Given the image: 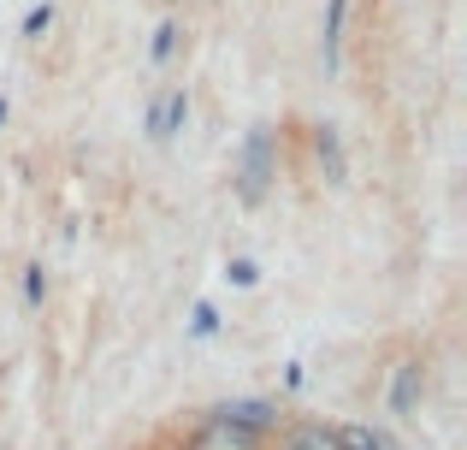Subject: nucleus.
<instances>
[{"label": "nucleus", "mask_w": 467, "mask_h": 450, "mask_svg": "<svg viewBox=\"0 0 467 450\" xmlns=\"http://www.w3.org/2000/svg\"><path fill=\"white\" fill-rule=\"evenodd\" d=\"M273 178H278V154H273V131L266 125H254L249 131V142H243V166H237V196L249 202H266V190H273Z\"/></svg>", "instance_id": "nucleus-1"}, {"label": "nucleus", "mask_w": 467, "mask_h": 450, "mask_svg": "<svg viewBox=\"0 0 467 450\" xmlns=\"http://www.w3.org/2000/svg\"><path fill=\"white\" fill-rule=\"evenodd\" d=\"M202 415L225 421V427H243V433H254V439H273V433L285 427V415H278L273 397H225V403L202 409Z\"/></svg>", "instance_id": "nucleus-2"}, {"label": "nucleus", "mask_w": 467, "mask_h": 450, "mask_svg": "<svg viewBox=\"0 0 467 450\" xmlns=\"http://www.w3.org/2000/svg\"><path fill=\"white\" fill-rule=\"evenodd\" d=\"M178 450H266V439H254V433H243V427H225V421L202 415V421H190V433L178 439Z\"/></svg>", "instance_id": "nucleus-3"}, {"label": "nucleus", "mask_w": 467, "mask_h": 450, "mask_svg": "<svg viewBox=\"0 0 467 450\" xmlns=\"http://www.w3.org/2000/svg\"><path fill=\"white\" fill-rule=\"evenodd\" d=\"M266 450H337V433L331 421H314V415H290L285 427L266 439Z\"/></svg>", "instance_id": "nucleus-4"}, {"label": "nucleus", "mask_w": 467, "mask_h": 450, "mask_svg": "<svg viewBox=\"0 0 467 450\" xmlns=\"http://www.w3.org/2000/svg\"><path fill=\"white\" fill-rule=\"evenodd\" d=\"M420 392H426V361L420 356H402L397 373H390V415H414Z\"/></svg>", "instance_id": "nucleus-5"}, {"label": "nucleus", "mask_w": 467, "mask_h": 450, "mask_svg": "<svg viewBox=\"0 0 467 450\" xmlns=\"http://www.w3.org/2000/svg\"><path fill=\"white\" fill-rule=\"evenodd\" d=\"M183 119H190V95H183V89L160 95V101L149 107V137H154V142L178 137V131H183Z\"/></svg>", "instance_id": "nucleus-6"}, {"label": "nucleus", "mask_w": 467, "mask_h": 450, "mask_svg": "<svg viewBox=\"0 0 467 450\" xmlns=\"http://www.w3.org/2000/svg\"><path fill=\"white\" fill-rule=\"evenodd\" d=\"M314 154H319V166H326V184H343V178H349V161H343V142H337L331 125H314Z\"/></svg>", "instance_id": "nucleus-7"}, {"label": "nucleus", "mask_w": 467, "mask_h": 450, "mask_svg": "<svg viewBox=\"0 0 467 450\" xmlns=\"http://www.w3.org/2000/svg\"><path fill=\"white\" fill-rule=\"evenodd\" d=\"M331 433H337V450H390V439L367 421H331Z\"/></svg>", "instance_id": "nucleus-8"}, {"label": "nucleus", "mask_w": 467, "mask_h": 450, "mask_svg": "<svg viewBox=\"0 0 467 450\" xmlns=\"http://www.w3.org/2000/svg\"><path fill=\"white\" fill-rule=\"evenodd\" d=\"M343 18H349V0H331V6H326V36H319V59H326V71H337V42H343Z\"/></svg>", "instance_id": "nucleus-9"}, {"label": "nucleus", "mask_w": 467, "mask_h": 450, "mask_svg": "<svg viewBox=\"0 0 467 450\" xmlns=\"http://www.w3.org/2000/svg\"><path fill=\"white\" fill-rule=\"evenodd\" d=\"M190 332L195 338H213L219 332V309H213V302H195V309H190Z\"/></svg>", "instance_id": "nucleus-10"}, {"label": "nucleus", "mask_w": 467, "mask_h": 450, "mask_svg": "<svg viewBox=\"0 0 467 450\" xmlns=\"http://www.w3.org/2000/svg\"><path fill=\"white\" fill-rule=\"evenodd\" d=\"M225 278H231V285H243V290H249V285H261V267H254L249 255H237V261L225 267Z\"/></svg>", "instance_id": "nucleus-11"}, {"label": "nucleus", "mask_w": 467, "mask_h": 450, "mask_svg": "<svg viewBox=\"0 0 467 450\" xmlns=\"http://www.w3.org/2000/svg\"><path fill=\"white\" fill-rule=\"evenodd\" d=\"M47 24H54V6L42 0V6H30V18H24V36H30V42H42V36H47Z\"/></svg>", "instance_id": "nucleus-12"}, {"label": "nucleus", "mask_w": 467, "mask_h": 450, "mask_svg": "<svg viewBox=\"0 0 467 450\" xmlns=\"http://www.w3.org/2000/svg\"><path fill=\"white\" fill-rule=\"evenodd\" d=\"M171 47H178V24H160V30H154V59H160V66L171 59Z\"/></svg>", "instance_id": "nucleus-13"}, {"label": "nucleus", "mask_w": 467, "mask_h": 450, "mask_svg": "<svg viewBox=\"0 0 467 450\" xmlns=\"http://www.w3.org/2000/svg\"><path fill=\"white\" fill-rule=\"evenodd\" d=\"M24 297H30V302L47 297V273H42V267H24Z\"/></svg>", "instance_id": "nucleus-14"}, {"label": "nucleus", "mask_w": 467, "mask_h": 450, "mask_svg": "<svg viewBox=\"0 0 467 450\" xmlns=\"http://www.w3.org/2000/svg\"><path fill=\"white\" fill-rule=\"evenodd\" d=\"M0 125H6V101H0Z\"/></svg>", "instance_id": "nucleus-15"}, {"label": "nucleus", "mask_w": 467, "mask_h": 450, "mask_svg": "<svg viewBox=\"0 0 467 450\" xmlns=\"http://www.w3.org/2000/svg\"><path fill=\"white\" fill-rule=\"evenodd\" d=\"M154 450H178V445H154Z\"/></svg>", "instance_id": "nucleus-16"}]
</instances>
